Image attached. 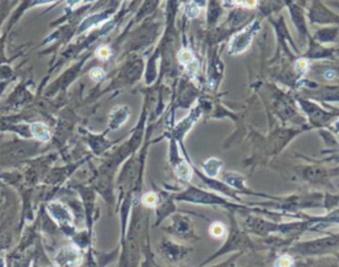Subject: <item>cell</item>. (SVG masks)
<instances>
[{
    "mask_svg": "<svg viewBox=\"0 0 339 267\" xmlns=\"http://www.w3.org/2000/svg\"><path fill=\"white\" fill-rule=\"evenodd\" d=\"M55 260L60 267H77L83 263V253L74 245H68L58 250Z\"/></svg>",
    "mask_w": 339,
    "mask_h": 267,
    "instance_id": "obj_1",
    "label": "cell"
},
{
    "mask_svg": "<svg viewBox=\"0 0 339 267\" xmlns=\"http://www.w3.org/2000/svg\"><path fill=\"white\" fill-rule=\"evenodd\" d=\"M48 212L56 224L60 226H73V214L66 205L60 201H53L48 205Z\"/></svg>",
    "mask_w": 339,
    "mask_h": 267,
    "instance_id": "obj_2",
    "label": "cell"
},
{
    "mask_svg": "<svg viewBox=\"0 0 339 267\" xmlns=\"http://www.w3.org/2000/svg\"><path fill=\"white\" fill-rule=\"evenodd\" d=\"M129 118V109L126 106H118L113 109L109 117V123L111 128H120Z\"/></svg>",
    "mask_w": 339,
    "mask_h": 267,
    "instance_id": "obj_3",
    "label": "cell"
},
{
    "mask_svg": "<svg viewBox=\"0 0 339 267\" xmlns=\"http://www.w3.org/2000/svg\"><path fill=\"white\" fill-rule=\"evenodd\" d=\"M31 132L34 139H37L39 142H49L52 138L49 127L44 123H40V122L31 124Z\"/></svg>",
    "mask_w": 339,
    "mask_h": 267,
    "instance_id": "obj_4",
    "label": "cell"
},
{
    "mask_svg": "<svg viewBox=\"0 0 339 267\" xmlns=\"http://www.w3.org/2000/svg\"><path fill=\"white\" fill-rule=\"evenodd\" d=\"M178 59L185 68L189 69L190 72H196L198 64H196L195 56H194V53L190 49H182V51L179 52Z\"/></svg>",
    "mask_w": 339,
    "mask_h": 267,
    "instance_id": "obj_5",
    "label": "cell"
},
{
    "mask_svg": "<svg viewBox=\"0 0 339 267\" xmlns=\"http://www.w3.org/2000/svg\"><path fill=\"white\" fill-rule=\"evenodd\" d=\"M176 175L180 180H184V182H189L192 176V169L187 163H183V164L178 165L176 167Z\"/></svg>",
    "mask_w": 339,
    "mask_h": 267,
    "instance_id": "obj_6",
    "label": "cell"
},
{
    "mask_svg": "<svg viewBox=\"0 0 339 267\" xmlns=\"http://www.w3.org/2000/svg\"><path fill=\"white\" fill-rule=\"evenodd\" d=\"M209 234L213 237V238H221V237L225 234V226L221 223H215L211 225L209 228Z\"/></svg>",
    "mask_w": 339,
    "mask_h": 267,
    "instance_id": "obj_7",
    "label": "cell"
},
{
    "mask_svg": "<svg viewBox=\"0 0 339 267\" xmlns=\"http://www.w3.org/2000/svg\"><path fill=\"white\" fill-rule=\"evenodd\" d=\"M110 56H111V51H110V48L109 47H106V45L99 47V48L96 51V57L99 60H106L109 59Z\"/></svg>",
    "mask_w": 339,
    "mask_h": 267,
    "instance_id": "obj_8",
    "label": "cell"
},
{
    "mask_svg": "<svg viewBox=\"0 0 339 267\" xmlns=\"http://www.w3.org/2000/svg\"><path fill=\"white\" fill-rule=\"evenodd\" d=\"M274 267H293V258L289 255H282L276 260Z\"/></svg>",
    "mask_w": 339,
    "mask_h": 267,
    "instance_id": "obj_9",
    "label": "cell"
},
{
    "mask_svg": "<svg viewBox=\"0 0 339 267\" xmlns=\"http://www.w3.org/2000/svg\"><path fill=\"white\" fill-rule=\"evenodd\" d=\"M99 21H101V16H89L83 23V25H81V29H83V31L84 29H90L92 27L98 24Z\"/></svg>",
    "mask_w": 339,
    "mask_h": 267,
    "instance_id": "obj_10",
    "label": "cell"
},
{
    "mask_svg": "<svg viewBox=\"0 0 339 267\" xmlns=\"http://www.w3.org/2000/svg\"><path fill=\"white\" fill-rule=\"evenodd\" d=\"M199 11H200V7H199L195 2H192V3H190L189 6H187V8H185V15H187L190 19H194V17H196L199 15Z\"/></svg>",
    "mask_w": 339,
    "mask_h": 267,
    "instance_id": "obj_11",
    "label": "cell"
},
{
    "mask_svg": "<svg viewBox=\"0 0 339 267\" xmlns=\"http://www.w3.org/2000/svg\"><path fill=\"white\" fill-rule=\"evenodd\" d=\"M105 72H103L101 68H94L89 72V77L93 81H101V79L105 78Z\"/></svg>",
    "mask_w": 339,
    "mask_h": 267,
    "instance_id": "obj_12",
    "label": "cell"
},
{
    "mask_svg": "<svg viewBox=\"0 0 339 267\" xmlns=\"http://www.w3.org/2000/svg\"><path fill=\"white\" fill-rule=\"evenodd\" d=\"M158 202V197L155 193L150 192V193H146V195L143 196V204L146 206H155L157 205Z\"/></svg>",
    "mask_w": 339,
    "mask_h": 267,
    "instance_id": "obj_13",
    "label": "cell"
},
{
    "mask_svg": "<svg viewBox=\"0 0 339 267\" xmlns=\"http://www.w3.org/2000/svg\"><path fill=\"white\" fill-rule=\"evenodd\" d=\"M258 0H235V4L244 8H256Z\"/></svg>",
    "mask_w": 339,
    "mask_h": 267,
    "instance_id": "obj_14",
    "label": "cell"
},
{
    "mask_svg": "<svg viewBox=\"0 0 339 267\" xmlns=\"http://www.w3.org/2000/svg\"><path fill=\"white\" fill-rule=\"evenodd\" d=\"M309 65H310V64H309L308 60H305V59L298 60V61L295 62V70L304 73V72H306V70H308Z\"/></svg>",
    "mask_w": 339,
    "mask_h": 267,
    "instance_id": "obj_15",
    "label": "cell"
},
{
    "mask_svg": "<svg viewBox=\"0 0 339 267\" xmlns=\"http://www.w3.org/2000/svg\"><path fill=\"white\" fill-rule=\"evenodd\" d=\"M83 0H65V3L68 4L69 7H77Z\"/></svg>",
    "mask_w": 339,
    "mask_h": 267,
    "instance_id": "obj_16",
    "label": "cell"
},
{
    "mask_svg": "<svg viewBox=\"0 0 339 267\" xmlns=\"http://www.w3.org/2000/svg\"><path fill=\"white\" fill-rule=\"evenodd\" d=\"M52 2H56V0H34V4H48Z\"/></svg>",
    "mask_w": 339,
    "mask_h": 267,
    "instance_id": "obj_17",
    "label": "cell"
}]
</instances>
